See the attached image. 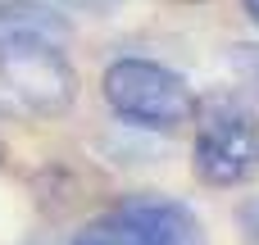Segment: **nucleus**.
<instances>
[{
    "label": "nucleus",
    "instance_id": "obj_4",
    "mask_svg": "<svg viewBox=\"0 0 259 245\" xmlns=\"http://www.w3.org/2000/svg\"><path fill=\"white\" fill-rule=\"evenodd\" d=\"M0 86L32 114L59 118L77 100V73L59 45L46 41H14L0 45Z\"/></svg>",
    "mask_w": 259,
    "mask_h": 245
},
{
    "label": "nucleus",
    "instance_id": "obj_6",
    "mask_svg": "<svg viewBox=\"0 0 259 245\" xmlns=\"http://www.w3.org/2000/svg\"><path fill=\"white\" fill-rule=\"evenodd\" d=\"M228 68H232V77L241 82V91L259 105V45L255 41L232 45V50H228Z\"/></svg>",
    "mask_w": 259,
    "mask_h": 245
},
{
    "label": "nucleus",
    "instance_id": "obj_9",
    "mask_svg": "<svg viewBox=\"0 0 259 245\" xmlns=\"http://www.w3.org/2000/svg\"><path fill=\"white\" fill-rule=\"evenodd\" d=\"M241 5H246V14H250V23L259 27V0H241Z\"/></svg>",
    "mask_w": 259,
    "mask_h": 245
},
{
    "label": "nucleus",
    "instance_id": "obj_2",
    "mask_svg": "<svg viewBox=\"0 0 259 245\" xmlns=\"http://www.w3.org/2000/svg\"><path fill=\"white\" fill-rule=\"evenodd\" d=\"M100 91H105V105L114 109V118L132 123V127H146V132H182L191 127L196 118V91L187 86L182 73L155 64V59H114L100 77Z\"/></svg>",
    "mask_w": 259,
    "mask_h": 245
},
{
    "label": "nucleus",
    "instance_id": "obj_3",
    "mask_svg": "<svg viewBox=\"0 0 259 245\" xmlns=\"http://www.w3.org/2000/svg\"><path fill=\"white\" fill-rule=\"evenodd\" d=\"M68 245H209L205 223L168 195H132L91 218Z\"/></svg>",
    "mask_w": 259,
    "mask_h": 245
},
{
    "label": "nucleus",
    "instance_id": "obj_7",
    "mask_svg": "<svg viewBox=\"0 0 259 245\" xmlns=\"http://www.w3.org/2000/svg\"><path fill=\"white\" fill-rule=\"evenodd\" d=\"M241 232H246L250 245H259V200H246L241 205Z\"/></svg>",
    "mask_w": 259,
    "mask_h": 245
},
{
    "label": "nucleus",
    "instance_id": "obj_1",
    "mask_svg": "<svg viewBox=\"0 0 259 245\" xmlns=\"http://www.w3.org/2000/svg\"><path fill=\"white\" fill-rule=\"evenodd\" d=\"M191 164L209 186H250L259 177V118L237 91L196 95Z\"/></svg>",
    "mask_w": 259,
    "mask_h": 245
},
{
    "label": "nucleus",
    "instance_id": "obj_5",
    "mask_svg": "<svg viewBox=\"0 0 259 245\" xmlns=\"http://www.w3.org/2000/svg\"><path fill=\"white\" fill-rule=\"evenodd\" d=\"M68 36H73V23L50 0H0V45H14V41L64 45Z\"/></svg>",
    "mask_w": 259,
    "mask_h": 245
},
{
    "label": "nucleus",
    "instance_id": "obj_10",
    "mask_svg": "<svg viewBox=\"0 0 259 245\" xmlns=\"http://www.w3.org/2000/svg\"><path fill=\"white\" fill-rule=\"evenodd\" d=\"M0 164H5V141H0Z\"/></svg>",
    "mask_w": 259,
    "mask_h": 245
},
{
    "label": "nucleus",
    "instance_id": "obj_8",
    "mask_svg": "<svg viewBox=\"0 0 259 245\" xmlns=\"http://www.w3.org/2000/svg\"><path fill=\"white\" fill-rule=\"evenodd\" d=\"M59 5H73V9H87V14H96V18H105V14H114L123 0H59Z\"/></svg>",
    "mask_w": 259,
    "mask_h": 245
}]
</instances>
